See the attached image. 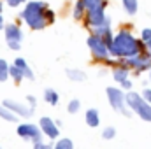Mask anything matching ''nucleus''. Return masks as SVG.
Listing matches in <instances>:
<instances>
[{"label":"nucleus","instance_id":"nucleus-5","mask_svg":"<svg viewBox=\"0 0 151 149\" xmlns=\"http://www.w3.org/2000/svg\"><path fill=\"white\" fill-rule=\"evenodd\" d=\"M107 93V100H109V105L113 107L116 112L123 114V116H132L130 114V107L127 105V95L123 93V90L119 88H114V86H109L106 90Z\"/></svg>","mask_w":151,"mask_h":149},{"label":"nucleus","instance_id":"nucleus-17","mask_svg":"<svg viewBox=\"0 0 151 149\" xmlns=\"http://www.w3.org/2000/svg\"><path fill=\"white\" fill-rule=\"evenodd\" d=\"M141 40H142V44H144L146 53L151 56V28H144V30L141 32Z\"/></svg>","mask_w":151,"mask_h":149},{"label":"nucleus","instance_id":"nucleus-18","mask_svg":"<svg viewBox=\"0 0 151 149\" xmlns=\"http://www.w3.org/2000/svg\"><path fill=\"white\" fill-rule=\"evenodd\" d=\"M9 77H12L14 82H21V81L25 79V74H23V70H21L19 67H16V65L12 63L11 69H9Z\"/></svg>","mask_w":151,"mask_h":149},{"label":"nucleus","instance_id":"nucleus-21","mask_svg":"<svg viewBox=\"0 0 151 149\" xmlns=\"http://www.w3.org/2000/svg\"><path fill=\"white\" fill-rule=\"evenodd\" d=\"M0 117H2L4 121H12V123H14V121L18 119V116H16L14 112H11V111H9V109H7V107L4 105V104L0 105Z\"/></svg>","mask_w":151,"mask_h":149},{"label":"nucleus","instance_id":"nucleus-7","mask_svg":"<svg viewBox=\"0 0 151 149\" xmlns=\"http://www.w3.org/2000/svg\"><path fill=\"white\" fill-rule=\"evenodd\" d=\"M121 65L141 74V72H146L151 69V56L148 53H139V54H134L128 58H121Z\"/></svg>","mask_w":151,"mask_h":149},{"label":"nucleus","instance_id":"nucleus-28","mask_svg":"<svg viewBox=\"0 0 151 149\" xmlns=\"http://www.w3.org/2000/svg\"><path fill=\"white\" fill-rule=\"evenodd\" d=\"M27 104H28V105H30V107L35 111V105H37V98H35L34 95H28V97H27Z\"/></svg>","mask_w":151,"mask_h":149},{"label":"nucleus","instance_id":"nucleus-25","mask_svg":"<svg viewBox=\"0 0 151 149\" xmlns=\"http://www.w3.org/2000/svg\"><path fill=\"white\" fill-rule=\"evenodd\" d=\"M116 137V128L114 126H106L104 130H102V139L104 140H111Z\"/></svg>","mask_w":151,"mask_h":149},{"label":"nucleus","instance_id":"nucleus-27","mask_svg":"<svg viewBox=\"0 0 151 149\" xmlns=\"http://www.w3.org/2000/svg\"><path fill=\"white\" fill-rule=\"evenodd\" d=\"M34 149H53L51 144H47V142H42V140H39L34 144Z\"/></svg>","mask_w":151,"mask_h":149},{"label":"nucleus","instance_id":"nucleus-35","mask_svg":"<svg viewBox=\"0 0 151 149\" xmlns=\"http://www.w3.org/2000/svg\"><path fill=\"white\" fill-rule=\"evenodd\" d=\"M4 2H9V0H4Z\"/></svg>","mask_w":151,"mask_h":149},{"label":"nucleus","instance_id":"nucleus-13","mask_svg":"<svg viewBox=\"0 0 151 149\" xmlns=\"http://www.w3.org/2000/svg\"><path fill=\"white\" fill-rule=\"evenodd\" d=\"M128 74H130V69H127L125 65H119V67H114L113 69V79L116 82H123L128 79Z\"/></svg>","mask_w":151,"mask_h":149},{"label":"nucleus","instance_id":"nucleus-20","mask_svg":"<svg viewBox=\"0 0 151 149\" xmlns=\"http://www.w3.org/2000/svg\"><path fill=\"white\" fill-rule=\"evenodd\" d=\"M84 14H86V7L83 5V2H81V0H76L74 9H72V16H74L76 19H83V18H84Z\"/></svg>","mask_w":151,"mask_h":149},{"label":"nucleus","instance_id":"nucleus-33","mask_svg":"<svg viewBox=\"0 0 151 149\" xmlns=\"http://www.w3.org/2000/svg\"><path fill=\"white\" fill-rule=\"evenodd\" d=\"M0 12H2V2H0Z\"/></svg>","mask_w":151,"mask_h":149},{"label":"nucleus","instance_id":"nucleus-4","mask_svg":"<svg viewBox=\"0 0 151 149\" xmlns=\"http://www.w3.org/2000/svg\"><path fill=\"white\" fill-rule=\"evenodd\" d=\"M106 7H107V4L86 11V14H84V23H86L88 28H91V32H93L95 28L104 27V25H111L109 18L106 16Z\"/></svg>","mask_w":151,"mask_h":149},{"label":"nucleus","instance_id":"nucleus-9","mask_svg":"<svg viewBox=\"0 0 151 149\" xmlns=\"http://www.w3.org/2000/svg\"><path fill=\"white\" fill-rule=\"evenodd\" d=\"M18 135L27 140V142H39L42 140V132H40V126L39 125H34V123H21L18 128H16Z\"/></svg>","mask_w":151,"mask_h":149},{"label":"nucleus","instance_id":"nucleus-24","mask_svg":"<svg viewBox=\"0 0 151 149\" xmlns=\"http://www.w3.org/2000/svg\"><path fill=\"white\" fill-rule=\"evenodd\" d=\"M79 109H81V102H79L77 98H72V100L67 104V112H69V114H76V112H79Z\"/></svg>","mask_w":151,"mask_h":149},{"label":"nucleus","instance_id":"nucleus-8","mask_svg":"<svg viewBox=\"0 0 151 149\" xmlns=\"http://www.w3.org/2000/svg\"><path fill=\"white\" fill-rule=\"evenodd\" d=\"M4 34H5V42H7L9 49H12V51H19V49H21V42H23V30H21L18 25H14V23L5 25Z\"/></svg>","mask_w":151,"mask_h":149},{"label":"nucleus","instance_id":"nucleus-31","mask_svg":"<svg viewBox=\"0 0 151 149\" xmlns=\"http://www.w3.org/2000/svg\"><path fill=\"white\" fill-rule=\"evenodd\" d=\"M121 88H123V90H130V88H132V82H130V79L123 81V82H121Z\"/></svg>","mask_w":151,"mask_h":149},{"label":"nucleus","instance_id":"nucleus-10","mask_svg":"<svg viewBox=\"0 0 151 149\" xmlns=\"http://www.w3.org/2000/svg\"><path fill=\"white\" fill-rule=\"evenodd\" d=\"M39 126H40V132H42V135H46L47 139L55 140V139H58V137H60L58 121H55V119H51V117L44 116V117H40V121H39Z\"/></svg>","mask_w":151,"mask_h":149},{"label":"nucleus","instance_id":"nucleus-16","mask_svg":"<svg viewBox=\"0 0 151 149\" xmlns=\"http://www.w3.org/2000/svg\"><path fill=\"white\" fill-rule=\"evenodd\" d=\"M123 2V9L128 16H134L137 14V9H139V2L137 0H121Z\"/></svg>","mask_w":151,"mask_h":149},{"label":"nucleus","instance_id":"nucleus-15","mask_svg":"<svg viewBox=\"0 0 151 149\" xmlns=\"http://www.w3.org/2000/svg\"><path fill=\"white\" fill-rule=\"evenodd\" d=\"M44 100H46V104H49V105H58L60 95H58L53 88H47V90L44 91Z\"/></svg>","mask_w":151,"mask_h":149},{"label":"nucleus","instance_id":"nucleus-19","mask_svg":"<svg viewBox=\"0 0 151 149\" xmlns=\"http://www.w3.org/2000/svg\"><path fill=\"white\" fill-rule=\"evenodd\" d=\"M67 77H69L70 81L81 82V81L86 79V74H84L83 70H79V69H69V70H67Z\"/></svg>","mask_w":151,"mask_h":149},{"label":"nucleus","instance_id":"nucleus-36","mask_svg":"<svg viewBox=\"0 0 151 149\" xmlns=\"http://www.w3.org/2000/svg\"><path fill=\"white\" fill-rule=\"evenodd\" d=\"M0 149H2V148H0Z\"/></svg>","mask_w":151,"mask_h":149},{"label":"nucleus","instance_id":"nucleus-22","mask_svg":"<svg viewBox=\"0 0 151 149\" xmlns=\"http://www.w3.org/2000/svg\"><path fill=\"white\" fill-rule=\"evenodd\" d=\"M9 69H11V65L4 58H0V82H4V81L9 79Z\"/></svg>","mask_w":151,"mask_h":149},{"label":"nucleus","instance_id":"nucleus-6","mask_svg":"<svg viewBox=\"0 0 151 149\" xmlns=\"http://www.w3.org/2000/svg\"><path fill=\"white\" fill-rule=\"evenodd\" d=\"M86 44H88V47H90L91 56H93L97 62H107V63H109V56H111V53H109L107 44L102 40V37L91 34V35L88 37V40H86Z\"/></svg>","mask_w":151,"mask_h":149},{"label":"nucleus","instance_id":"nucleus-26","mask_svg":"<svg viewBox=\"0 0 151 149\" xmlns=\"http://www.w3.org/2000/svg\"><path fill=\"white\" fill-rule=\"evenodd\" d=\"M81 2H83V5L86 7V11H88V9H93V7H99V5L107 4L106 0H81Z\"/></svg>","mask_w":151,"mask_h":149},{"label":"nucleus","instance_id":"nucleus-14","mask_svg":"<svg viewBox=\"0 0 151 149\" xmlns=\"http://www.w3.org/2000/svg\"><path fill=\"white\" fill-rule=\"evenodd\" d=\"M14 65H16V67H19V69L23 70V74H25L27 79H30V81H32V79L35 77L34 72H32V69H30V65L27 63V60H25V58H16V60H14Z\"/></svg>","mask_w":151,"mask_h":149},{"label":"nucleus","instance_id":"nucleus-29","mask_svg":"<svg viewBox=\"0 0 151 149\" xmlns=\"http://www.w3.org/2000/svg\"><path fill=\"white\" fill-rule=\"evenodd\" d=\"M141 95H142V98H144L148 104H151V88H146V90H144Z\"/></svg>","mask_w":151,"mask_h":149},{"label":"nucleus","instance_id":"nucleus-1","mask_svg":"<svg viewBox=\"0 0 151 149\" xmlns=\"http://www.w3.org/2000/svg\"><path fill=\"white\" fill-rule=\"evenodd\" d=\"M21 19L27 23L30 30H42L47 25L55 23V11H51L46 2L32 0V2H27V5L23 7Z\"/></svg>","mask_w":151,"mask_h":149},{"label":"nucleus","instance_id":"nucleus-12","mask_svg":"<svg viewBox=\"0 0 151 149\" xmlns=\"http://www.w3.org/2000/svg\"><path fill=\"white\" fill-rule=\"evenodd\" d=\"M84 121H86V125H88V126L97 128V126L100 125V116H99V111H97V109H88L86 114H84Z\"/></svg>","mask_w":151,"mask_h":149},{"label":"nucleus","instance_id":"nucleus-11","mask_svg":"<svg viewBox=\"0 0 151 149\" xmlns=\"http://www.w3.org/2000/svg\"><path fill=\"white\" fill-rule=\"evenodd\" d=\"M4 105H5L11 112H14L16 116H21V117H28V116H32V114H34V109H32L28 104L18 102V100L5 98V100H4Z\"/></svg>","mask_w":151,"mask_h":149},{"label":"nucleus","instance_id":"nucleus-3","mask_svg":"<svg viewBox=\"0 0 151 149\" xmlns=\"http://www.w3.org/2000/svg\"><path fill=\"white\" fill-rule=\"evenodd\" d=\"M127 105L130 107V111L137 114L142 121L151 123V104H148L142 95L135 93V91H128L127 93Z\"/></svg>","mask_w":151,"mask_h":149},{"label":"nucleus","instance_id":"nucleus-32","mask_svg":"<svg viewBox=\"0 0 151 149\" xmlns=\"http://www.w3.org/2000/svg\"><path fill=\"white\" fill-rule=\"evenodd\" d=\"M5 28V21H4V16H2V12H0V30H4Z\"/></svg>","mask_w":151,"mask_h":149},{"label":"nucleus","instance_id":"nucleus-34","mask_svg":"<svg viewBox=\"0 0 151 149\" xmlns=\"http://www.w3.org/2000/svg\"><path fill=\"white\" fill-rule=\"evenodd\" d=\"M150 81H151V69H150Z\"/></svg>","mask_w":151,"mask_h":149},{"label":"nucleus","instance_id":"nucleus-30","mask_svg":"<svg viewBox=\"0 0 151 149\" xmlns=\"http://www.w3.org/2000/svg\"><path fill=\"white\" fill-rule=\"evenodd\" d=\"M23 2H27V0H9L7 5H9V7H18V5H21Z\"/></svg>","mask_w":151,"mask_h":149},{"label":"nucleus","instance_id":"nucleus-23","mask_svg":"<svg viewBox=\"0 0 151 149\" xmlns=\"http://www.w3.org/2000/svg\"><path fill=\"white\" fill-rule=\"evenodd\" d=\"M53 149H74V142L70 139H58Z\"/></svg>","mask_w":151,"mask_h":149},{"label":"nucleus","instance_id":"nucleus-2","mask_svg":"<svg viewBox=\"0 0 151 149\" xmlns=\"http://www.w3.org/2000/svg\"><path fill=\"white\" fill-rule=\"evenodd\" d=\"M142 49H144L142 40H137V39L132 35V32H128V30H119L113 37V42L109 46L111 56L119 58V60L121 58L134 56V54H139V53H142Z\"/></svg>","mask_w":151,"mask_h":149}]
</instances>
